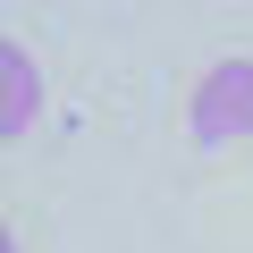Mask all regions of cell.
<instances>
[{"label": "cell", "mask_w": 253, "mask_h": 253, "mask_svg": "<svg viewBox=\"0 0 253 253\" xmlns=\"http://www.w3.org/2000/svg\"><path fill=\"white\" fill-rule=\"evenodd\" d=\"M34 110H42V76H34V51L9 34L0 42V144H17L34 126Z\"/></svg>", "instance_id": "7a4b0ae2"}, {"label": "cell", "mask_w": 253, "mask_h": 253, "mask_svg": "<svg viewBox=\"0 0 253 253\" xmlns=\"http://www.w3.org/2000/svg\"><path fill=\"white\" fill-rule=\"evenodd\" d=\"M186 135L203 152H228V144H253V59H211L194 76V101H186Z\"/></svg>", "instance_id": "6da1fadb"}]
</instances>
